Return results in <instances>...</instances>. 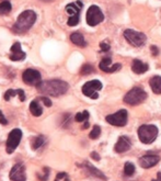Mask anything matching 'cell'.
<instances>
[{"instance_id":"obj_1","label":"cell","mask_w":161,"mask_h":181,"mask_svg":"<svg viewBox=\"0 0 161 181\" xmlns=\"http://www.w3.org/2000/svg\"><path fill=\"white\" fill-rule=\"evenodd\" d=\"M37 90L42 95L52 96V97H59L68 91L69 85L66 81L60 79H52L47 81H42L36 87Z\"/></svg>"},{"instance_id":"obj_2","label":"cell","mask_w":161,"mask_h":181,"mask_svg":"<svg viewBox=\"0 0 161 181\" xmlns=\"http://www.w3.org/2000/svg\"><path fill=\"white\" fill-rule=\"evenodd\" d=\"M36 21V13L33 10H25L18 17V20L12 26V31L17 34H22L30 30Z\"/></svg>"},{"instance_id":"obj_3","label":"cell","mask_w":161,"mask_h":181,"mask_svg":"<svg viewBox=\"0 0 161 181\" xmlns=\"http://www.w3.org/2000/svg\"><path fill=\"white\" fill-rule=\"evenodd\" d=\"M158 127L151 124H144L138 129V137L144 144H151L158 136Z\"/></svg>"},{"instance_id":"obj_4","label":"cell","mask_w":161,"mask_h":181,"mask_svg":"<svg viewBox=\"0 0 161 181\" xmlns=\"http://www.w3.org/2000/svg\"><path fill=\"white\" fill-rule=\"evenodd\" d=\"M147 99V93L139 87H134L125 95L124 102L129 106H138Z\"/></svg>"},{"instance_id":"obj_5","label":"cell","mask_w":161,"mask_h":181,"mask_svg":"<svg viewBox=\"0 0 161 181\" xmlns=\"http://www.w3.org/2000/svg\"><path fill=\"white\" fill-rule=\"evenodd\" d=\"M124 37L131 45L135 47H140L142 46L147 41V36L142 32H137L131 29H127L124 31Z\"/></svg>"},{"instance_id":"obj_6","label":"cell","mask_w":161,"mask_h":181,"mask_svg":"<svg viewBox=\"0 0 161 181\" xmlns=\"http://www.w3.org/2000/svg\"><path fill=\"white\" fill-rule=\"evenodd\" d=\"M22 138V131L20 129H14L9 133L6 144V151L8 154H12L19 146Z\"/></svg>"},{"instance_id":"obj_7","label":"cell","mask_w":161,"mask_h":181,"mask_svg":"<svg viewBox=\"0 0 161 181\" xmlns=\"http://www.w3.org/2000/svg\"><path fill=\"white\" fill-rule=\"evenodd\" d=\"M102 89V82L99 80H91L88 81L82 86V93L87 97L91 98V99L95 100L99 98V93L98 91H100Z\"/></svg>"},{"instance_id":"obj_8","label":"cell","mask_w":161,"mask_h":181,"mask_svg":"<svg viewBox=\"0 0 161 181\" xmlns=\"http://www.w3.org/2000/svg\"><path fill=\"white\" fill-rule=\"evenodd\" d=\"M104 20V14L98 6H91L87 11V23L90 26H95Z\"/></svg>"},{"instance_id":"obj_9","label":"cell","mask_w":161,"mask_h":181,"mask_svg":"<svg viewBox=\"0 0 161 181\" xmlns=\"http://www.w3.org/2000/svg\"><path fill=\"white\" fill-rule=\"evenodd\" d=\"M22 80L24 84L29 85V86L37 87L42 82V76L36 69L28 68L22 74Z\"/></svg>"},{"instance_id":"obj_10","label":"cell","mask_w":161,"mask_h":181,"mask_svg":"<svg viewBox=\"0 0 161 181\" xmlns=\"http://www.w3.org/2000/svg\"><path fill=\"white\" fill-rule=\"evenodd\" d=\"M106 122L114 126H125L127 123V111L120 110L116 113L110 114L105 118Z\"/></svg>"},{"instance_id":"obj_11","label":"cell","mask_w":161,"mask_h":181,"mask_svg":"<svg viewBox=\"0 0 161 181\" xmlns=\"http://www.w3.org/2000/svg\"><path fill=\"white\" fill-rule=\"evenodd\" d=\"M10 179L12 181H25L26 173H25V165L23 162H18L12 167L9 175Z\"/></svg>"},{"instance_id":"obj_12","label":"cell","mask_w":161,"mask_h":181,"mask_svg":"<svg viewBox=\"0 0 161 181\" xmlns=\"http://www.w3.org/2000/svg\"><path fill=\"white\" fill-rule=\"evenodd\" d=\"M159 162H160V156L158 155H144L138 160L140 167H142L145 169H148L156 166Z\"/></svg>"},{"instance_id":"obj_13","label":"cell","mask_w":161,"mask_h":181,"mask_svg":"<svg viewBox=\"0 0 161 181\" xmlns=\"http://www.w3.org/2000/svg\"><path fill=\"white\" fill-rule=\"evenodd\" d=\"M131 147V142L127 136H121L118 138L117 143L115 144L114 146V151L118 154H122V153H125V151H129Z\"/></svg>"},{"instance_id":"obj_14","label":"cell","mask_w":161,"mask_h":181,"mask_svg":"<svg viewBox=\"0 0 161 181\" xmlns=\"http://www.w3.org/2000/svg\"><path fill=\"white\" fill-rule=\"evenodd\" d=\"M26 57V54L21 50V44L19 42H15L12 46H11V54L9 58L13 62H19V60H23Z\"/></svg>"},{"instance_id":"obj_15","label":"cell","mask_w":161,"mask_h":181,"mask_svg":"<svg viewBox=\"0 0 161 181\" xmlns=\"http://www.w3.org/2000/svg\"><path fill=\"white\" fill-rule=\"evenodd\" d=\"M99 67L101 70L105 71V73H115V71H118L121 68H122V65L112 64L111 58H103L101 62H100Z\"/></svg>"},{"instance_id":"obj_16","label":"cell","mask_w":161,"mask_h":181,"mask_svg":"<svg viewBox=\"0 0 161 181\" xmlns=\"http://www.w3.org/2000/svg\"><path fill=\"white\" fill-rule=\"evenodd\" d=\"M82 2L80 0L76 2H72V3H69L66 6V12L68 13L69 15H79L80 11H81V8H82Z\"/></svg>"},{"instance_id":"obj_17","label":"cell","mask_w":161,"mask_h":181,"mask_svg":"<svg viewBox=\"0 0 161 181\" xmlns=\"http://www.w3.org/2000/svg\"><path fill=\"white\" fill-rule=\"evenodd\" d=\"M82 167H83L84 169L87 170V173H90L91 176H93V177L95 178H99V179H102V180H106V177L103 175V173H101V171L99 170V169H97L95 167H93L91 164H89V162H84L83 165H82Z\"/></svg>"},{"instance_id":"obj_18","label":"cell","mask_w":161,"mask_h":181,"mask_svg":"<svg viewBox=\"0 0 161 181\" xmlns=\"http://www.w3.org/2000/svg\"><path fill=\"white\" fill-rule=\"evenodd\" d=\"M131 70L135 74L140 75V74H144L148 70V65L142 63L139 59H134L133 63H131Z\"/></svg>"},{"instance_id":"obj_19","label":"cell","mask_w":161,"mask_h":181,"mask_svg":"<svg viewBox=\"0 0 161 181\" xmlns=\"http://www.w3.org/2000/svg\"><path fill=\"white\" fill-rule=\"evenodd\" d=\"M149 86H150L151 90H153L156 95H161V77L160 76H153V77L149 80Z\"/></svg>"},{"instance_id":"obj_20","label":"cell","mask_w":161,"mask_h":181,"mask_svg":"<svg viewBox=\"0 0 161 181\" xmlns=\"http://www.w3.org/2000/svg\"><path fill=\"white\" fill-rule=\"evenodd\" d=\"M70 41L72 42L75 45L80 46V47H84L87 46V42L84 41V37L81 33L79 32H73L70 35Z\"/></svg>"},{"instance_id":"obj_21","label":"cell","mask_w":161,"mask_h":181,"mask_svg":"<svg viewBox=\"0 0 161 181\" xmlns=\"http://www.w3.org/2000/svg\"><path fill=\"white\" fill-rule=\"evenodd\" d=\"M30 111L34 117H40L43 113V109L42 107L37 103V101H32L30 103Z\"/></svg>"},{"instance_id":"obj_22","label":"cell","mask_w":161,"mask_h":181,"mask_svg":"<svg viewBox=\"0 0 161 181\" xmlns=\"http://www.w3.org/2000/svg\"><path fill=\"white\" fill-rule=\"evenodd\" d=\"M12 9V6L11 3L8 1V0H4L0 3V15H3V14H8L9 12L11 11Z\"/></svg>"},{"instance_id":"obj_23","label":"cell","mask_w":161,"mask_h":181,"mask_svg":"<svg viewBox=\"0 0 161 181\" xmlns=\"http://www.w3.org/2000/svg\"><path fill=\"white\" fill-rule=\"evenodd\" d=\"M44 144V137L43 136H36L32 140L31 142V146H32L33 151H36L39 147H41Z\"/></svg>"},{"instance_id":"obj_24","label":"cell","mask_w":161,"mask_h":181,"mask_svg":"<svg viewBox=\"0 0 161 181\" xmlns=\"http://www.w3.org/2000/svg\"><path fill=\"white\" fill-rule=\"evenodd\" d=\"M134 173H135V166H134V164H131L129 162H126L124 165V173L127 177H131V176L134 175Z\"/></svg>"},{"instance_id":"obj_25","label":"cell","mask_w":161,"mask_h":181,"mask_svg":"<svg viewBox=\"0 0 161 181\" xmlns=\"http://www.w3.org/2000/svg\"><path fill=\"white\" fill-rule=\"evenodd\" d=\"M93 71H94V68H93L92 65L84 64L83 66L81 67V69H80V75L87 76V75H90V74H92Z\"/></svg>"},{"instance_id":"obj_26","label":"cell","mask_w":161,"mask_h":181,"mask_svg":"<svg viewBox=\"0 0 161 181\" xmlns=\"http://www.w3.org/2000/svg\"><path fill=\"white\" fill-rule=\"evenodd\" d=\"M100 135H101V127H100L99 125H94L92 131L89 134V137H90L91 140H97V138H99Z\"/></svg>"},{"instance_id":"obj_27","label":"cell","mask_w":161,"mask_h":181,"mask_svg":"<svg viewBox=\"0 0 161 181\" xmlns=\"http://www.w3.org/2000/svg\"><path fill=\"white\" fill-rule=\"evenodd\" d=\"M89 119V112L88 111H83V112H79L76 114L75 117V120L77 121V122H84V121H87Z\"/></svg>"},{"instance_id":"obj_28","label":"cell","mask_w":161,"mask_h":181,"mask_svg":"<svg viewBox=\"0 0 161 181\" xmlns=\"http://www.w3.org/2000/svg\"><path fill=\"white\" fill-rule=\"evenodd\" d=\"M43 173H37V178L41 181H46L50 177V169L47 167H45V168H43Z\"/></svg>"},{"instance_id":"obj_29","label":"cell","mask_w":161,"mask_h":181,"mask_svg":"<svg viewBox=\"0 0 161 181\" xmlns=\"http://www.w3.org/2000/svg\"><path fill=\"white\" fill-rule=\"evenodd\" d=\"M68 25L69 26H75L79 23V15H71L70 18L68 19Z\"/></svg>"},{"instance_id":"obj_30","label":"cell","mask_w":161,"mask_h":181,"mask_svg":"<svg viewBox=\"0 0 161 181\" xmlns=\"http://www.w3.org/2000/svg\"><path fill=\"white\" fill-rule=\"evenodd\" d=\"M15 95H18L17 90H13V89H9V90L7 91L6 93H4L3 98H4V100H6V101H9V100H10L12 97H15Z\"/></svg>"},{"instance_id":"obj_31","label":"cell","mask_w":161,"mask_h":181,"mask_svg":"<svg viewBox=\"0 0 161 181\" xmlns=\"http://www.w3.org/2000/svg\"><path fill=\"white\" fill-rule=\"evenodd\" d=\"M55 181H69V177L66 173H58Z\"/></svg>"},{"instance_id":"obj_32","label":"cell","mask_w":161,"mask_h":181,"mask_svg":"<svg viewBox=\"0 0 161 181\" xmlns=\"http://www.w3.org/2000/svg\"><path fill=\"white\" fill-rule=\"evenodd\" d=\"M62 118H64V121H62V127H68L69 126V123H70L71 115L69 114V113H65Z\"/></svg>"},{"instance_id":"obj_33","label":"cell","mask_w":161,"mask_h":181,"mask_svg":"<svg viewBox=\"0 0 161 181\" xmlns=\"http://www.w3.org/2000/svg\"><path fill=\"white\" fill-rule=\"evenodd\" d=\"M17 92H18V96H19V99L20 101H25V93L22 89H17Z\"/></svg>"},{"instance_id":"obj_34","label":"cell","mask_w":161,"mask_h":181,"mask_svg":"<svg viewBox=\"0 0 161 181\" xmlns=\"http://www.w3.org/2000/svg\"><path fill=\"white\" fill-rule=\"evenodd\" d=\"M100 47H101L102 52H107V51L110 50V44L107 43V42H102V43L100 44Z\"/></svg>"},{"instance_id":"obj_35","label":"cell","mask_w":161,"mask_h":181,"mask_svg":"<svg viewBox=\"0 0 161 181\" xmlns=\"http://www.w3.org/2000/svg\"><path fill=\"white\" fill-rule=\"evenodd\" d=\"M41 99H42V101H43L44 106L48 107V108H50V107H52V101H51L50 98H47V97H42Z\"/></svg>"},{"instance_id":"obj_36","label":"cell","mask_w":161,"mask_h":181,"mask_svg":"<svg viewBox=\"0 0 161 181\" xmlns=\"http://www.w3.org/2000/svg\"><path fill=\"white\" fill-rule=\"evenodd\" d=\"M150 52L153 53V56H157V55L160 53V51H159V48H158L157 46L151 45V46H150Z\"/></svg>"},{"instance_id":"obj_37","label":"cell","mask_w":161,"mask_h":181,"mask_svg":"<svg viewBox=\"0 0 161 181\" xmlns=\"http://www.w3.org/2000/svg\"><path fill=\"white\" fill-rule=\"evenodd\" d=\"M0 123H1L2 125H7V124H8V121H7V119L4 118L2 111H0Z\"/></svg>"},{"instance_id":"obj_38","label":"cell","mask_w":161,"mask_h":181,"mask_svg":"<svg viewBox=\"0 0 161 181\" xmlns=\"http://www.w3.org/2000/svg\"><path fill=\"white\" fill-rule=\"evenodd\" d=\"M91 158H92L93 160H95V162H99V160L101 159L100 155L98 153H95V151H92V153H91Z\"/></svg>"},{"instance_id":"obj_39","label":"cell","mask_w":161,"mask_h":181,"mask_svg":"<svg viewBox=\"0 0 161 181\" xmlns=\"http://www.w3.org/2000/svg\"><path fill=\"white\" fill-rule=\"evenodd\" d=\"M151 181H161V173H157V179H153Z\"/></svg>"},{"instance_id":"obj_40","label":"cell","mask_w":161,"mask_h":181,"mask_svg":"<svg viewBox=\"0 0 161 181\" xmlns=\"http://www.w3.org/2000/svg\"><path fill=\"white\" fill-rule=\"evenodd\" d=\"M89 127V122L88 121H86V123L83 124V126H82V129H88Z\"/></svg>"},{"instance_id":"obj_41","label":"cell","mask_w":161,"mask_h":181,"mask_svg":"<svg viewBox=\"0 0 161 181\" xmlns=\"http://www.w3.org/2000/svg\"><path fill=\"white\" fill-rule=\"evenodd\" d=\"M40 1H43V2H52L54 0H40Z\"/></svg>"}]
</instances>
